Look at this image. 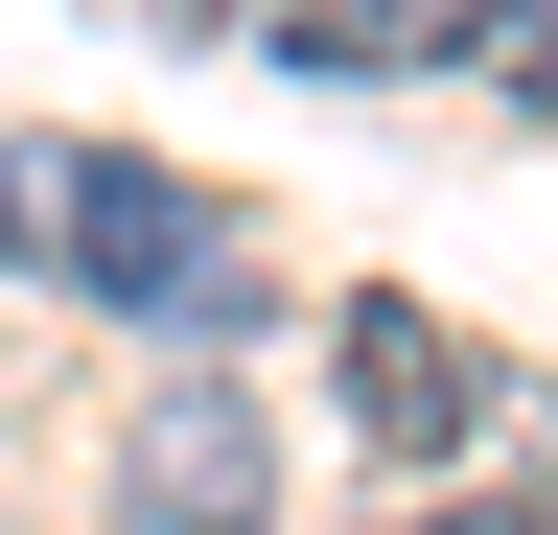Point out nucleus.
Segmentation results:
<instances>
[{
    "instance_id": "obj_4",
    "label": "nucleus",
    "mask_w": 558,
    "mask_h": 535,
    "mask_svg": "<svg viewBox=\"0 0 558 535\" xmlns=\"http://www.w3.org/2000/svg\"><path fill=\"white\" fill-rule=\"evenodd\" d=\"M279 71H465V0H256Z\"/></svg>"
},
{
    "instance_id": "obj_5",
    "label": "nucleus",
    "mask_w": 558,
    "mask_h": 535,
    "mask_svg": "<svg viewBox=\"0 0 558 535\" xmlns=\"http://www.w3.org/2000/svg\"><path fill=\"white\" fill-rule=\"evenodd\" d=\"M0 280H70V141L0 163Z\"/></svg>"
},
{
    "instance_id": "obj_6",
    "label": "nucleus",
    "mask_w": 558,
    "mask_h": 535,
    "mask_svg": "<svg viewBox=\"0 0 558 535\" xmlns=\"http://www.w3.org/2000/svg\"><path fill=\"white\" fill-rule=\"evenodd\" d=\"M465 47H488V71H512L535 117H558V0H465Z\"/></svg>"
},
{
    "instance_id": "obj_3",
    "label": "nucleus",
    "mask_w": 558,
    "mask_h": 535,
    "mask_svg": "<svg viewBox=\"0 0 558 535\" xmlns=\"http://www.w3.org/2000/svg\"><path fill=\"white\" fill-rule=\"evenodd\" d=\"M117 535H279V442H256L233 373H186L163 420L117 442Z\"/></svg>"
},
{
    "instance_id": "obj_7",
    "label": "nucleus",
    "mask_w": 558,
    "mask_h": 535,
    "mask_svg": "<svg viewBox=\"0 0 558 535\" xmlns=\"http://www.w3.org/2000/svg\"><path fill=\"white\" fill-rule=\"evenodd\" d=\"M418 535H558V512H418Z\"/></svg>"
},
{
    "instance_id": "obj_1",
    "label": "nucleus",
    "mask_w": 558,
    "mask_h": 535,
    "mask_svg": "<svg viewBox=\"0 0 558 535\" xmlns=\"http://www.w3.org/2000/svg\"><path fill=\"white\" fill-rule=\"evenodd\" d=\"M70 280L140 303V326H233V303H279V280H256V233H233V210H186L163 163H70Z\"/></svg>"
},
{
    "instance_id": "obj_2",
    "label": "nucleus",
    "mask_w": 558,
    "mask_h": 535,
    "mask_svg": "<svg viewBox=\"0 0 558 535\" xmlns=\"http://www.w3.org/2000/svg\"><path fill=\"white\" fill-rule=\"evenodd\" d=\"M326 373H349V442H373V465H465V420H488V350L442 303H396V280L326 326Z\"/></svg>"
}]
</instances>
